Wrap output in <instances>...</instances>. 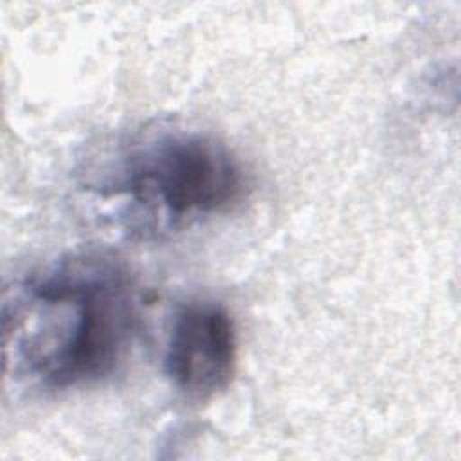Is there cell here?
Listing matches in <instances>:
<instances>
[{
  "mask_svg": "<svg viewBox=\"0 0 461 461\" xmlns=\"http://www.w3.org/2000/svg\"><path fill=\"white\" fill-rule=\"evenodd\" d=\"M137 322L133 283L113 258L59 259L4 292L5 373L43 391L101 382L126 360Z\"/></svg>",
  "mask_w": 461,
  "mask_h": 461,
  "instance_id": "1",
  "label": "cell"
},
{
  "mask_svg": "<svg viewBox=\"0 0 461 461\" xmlns=\"http://www.w3.org/2000/svg\"><path fill=\"white\" fill-rule=\"evenodd\" d=\"M95 189L121 202L119 218L130 232L162 236L232 211L247 194L249 176L221 140L173 131L133 144Z\"/></svg>",
  "mask_w": 461,
  "mask_h": 461,
  "instance_id": "2",
  "label": "cell"
},
{
  "mask_svg": "<svg viewBox=\"0 0 461 461\" xmlns=\"http://www.w3.org/2000/svg\"><path fill=\"white\" fill-rule=\"evenodd\" d=\"M238 367L234 319L218 301L191 299L173 315L164 349V373L191 400L223 393Z\"/></svg>",
  "mask_w": 461,
  "mask_h": 461,
  "instance_id": "3",
  "label": "cell"
}]
</instances>
